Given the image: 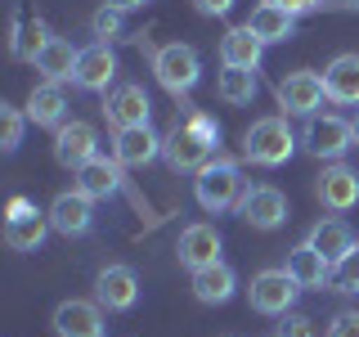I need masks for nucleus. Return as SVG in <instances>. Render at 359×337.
Here are the masks:
<instances>
[{"label": "nucleus", "mask_w": 359, "mask_h": 337, "mask_svg": "<svg viewBox=\"0 0 359 337\" xmlns=\"http://www.w3.org/2000/svg\"><path fill=\"white\" fill-rule=\"evenodd\" d=\"M220 230L216 225H207V220H194V225H184L180 230V239H175V256H180V265L184 270H202V265H216L220 261Z\"/></svg>", "instance_id": "obj_13"}, {"label": "nucleus", "mask_w": 359, "mask_h": 337, "mask_svg": "<svg viewBox=\"0 0 359 337\" xmlns=\"http://www.w3.org/2000/svg\"><path fill=\"white\" fill-rule=\"evenodd\" d=\"M76 59H81V50H76L72 41L54 37V41L36 54V63H32V67H36L45 81H59V86H63V81H72V77H76Z\"/></svg>", "instance_id": "obj_27"}, {"label": "nucleus", "mask_w": 359, "mask_h": 337, "mask_svg": "<svg viewBox=\"0 0 359 337\" xmlns=\"http://www.w3.org/2000/svg\"><path fill=\"white\" fill-rule=\"evenodd\" d=\"M50 225L63 239H86L95 230V198H86L81 189H67L50 202Z\"/></svg>", "instance_id": "obj_12"}, {"label": "nucleus", "mask_w": 359, "mask_h": 337, "mask_svg": "<svg viewBox=\"0 0 359 337\" xmlns=\"http://www.w3.org/2000/svg\"><path fill=\"white\" fill-rule=\"evenodd\" d=\"M314 198L328 211H351L359 207V171H351L346 162H328L323 176L314 180Z\"/></svg>", "instance_id": "obj_16"}, {"label": "nucleus", "mask_w": 359, "mask_h": 337, "mask_svg": "<svg viewBox=\"0 0 359 337\" xmlns=\"http://www.w3.org/2000/svg\"><path fill=\"white\" fill-rule=\"evenodd\" d=\"M104 117L112 131H130V126H153V99L140 81H121L117 90H108L104 99Z\"/></svg>", "instance_id": "obj_8"}, {"label": "nucleus", "mask_w": 359, "mask_h": 337, "mask_svg": "<svg viewBox=\"0 0 359 337\" xmlns=\"http://www.w3.org/2000/svg\"><path fill=\"white\" fill-rule=\"evenodd\" d=\"M22 126H27V112H18L14 104H0V149L14 153L22 144Z\"/></svg>", "instance_id": "obj_30"}, {"label": "nucleus", "mask_w": 359, "mask_h": 337, "mask_svg": "<svg viewBox=\"0 0 359 337\" xmlns=\"http://www.w3.org/2000/svg\"><path fill=\"white\" fill-rule=\"evenodd\" d=\"M278 337H319V333H314V319H310V315L287 310L283 324H278Z\"/></svg>", "instance_id": "obj_33"}, {"label": "nucleus", "mask_w": 359, "mask_h": 337, "mask_svg": "<svg viewBox=\"0 0 359 337\" xmlns=\"http://www.w3.org/2000/svg\"><path fill=\"white\" fill-rule=\"evenodd\" d=\"M76 189H81L86 198H95V202H108V198H117L121 189H126V166H121L117 157L99 153L95 162H86L81 171H76Z\"/></svg>", "instance_id": "obj_17"}, {"label": "nucleus", "mask_w": 359, "mask_h": 337, "mask_svg": "<svg viewBox=\"0 0 359 337\" xmlns=\"http://www.w3.org/2000/svg\"><path fill=\"white\" fill-rule=\"evenodd\" d=\"M54 333L59 337H104V306L99 301H86V297H67L54 306Z\"/></svg>", "instance_id": "obj_11"}, {"label": "nucleus", "mask_w": 359, "mask_h": 337, "mask_svg": "<svg viewBox=\"0 0 359 337\" xmlns=\"http://www.w3.org/2000/svg\"><path fill=\"white\" fill-rule=\"evenodd\" d=\"M261 59H265V41L256 37L247 22H238V27H229L220 37V63L224 67H261Z\"/></svg>", "instance_id": "obj_23"}, {"label": "nucleus", "mask_w": 359, "mask_h": 337, "mask_svg": "<svg viewBox=\"0 0 359 337\" xmlns=\"http://www.w3.org/2000/svg\"><path fill=\"white\" fill-rule=\"evenodd\" d=\"M278 95V108H283V117H314V112L323 108V99H328V86H323L319 72H306V67H297V72H287L283 81L274 86Z\"/></svg>", "instance_id": "obj_7"}, {"label": "nucleus", "mask_w": 359, "mask_h": 337, "mask_svg": "<svg viewBox=\"0 0 359 337\" xmlns=\"http://www.w3.org/2000/svg\"><path fill=\"white\" fill-rule=\"evenodd\" d=\"M323 86H328V104H359V54H337L323 67Z\"/></svg>", "instance_id": "obj_25"}, {"label": "nucleus", "mask_w": 359, "mask_h": 337, "mask_svg": "<svg viewBox=\"0 0 359 337\" xmlns=\"http://www.w3.org/2000/svg\"><path fill=\"white\" fill-rule=\"evenodd\" d=\"M247 27H252L265 45H278V41L297 37V14H287V9L274 5V0H261V5L252 9V18H247Z\"/></svg>", "instance_id": "obj_26"}, {"label": "nucleus", "mask_w": 359, "mask_h": 337, "mask_svg": "<svg viewBox=\"0 0 359 337\" xmlns=\"http://www.w3.org/2000/svg\"><path fill=\"white\" fill-rule=\"evenodd\" d=\"M144 50H149L157 86H162L171 99H184L189 90L202 81V54L194 50V45L171 41V45H144Z\"/></svg>", "instance_id": "obj_2"}, {"label": "nucleus", "mask_w": 359, "mask_h": 337, "mask_svg": "<svg viewBox=\"0 0 359 337\" xmlns=\"http://www.w3.org/2000/svg\"><path fill=\"white\" fill-rule=\"evenodd\" d=\"M306 243L314 247V252H323V256H328V261L337 265V261H341V256L351 252L359 239H355V230H351V225H346L341 216H323V220H314V225H310Z\"/></svg>", "instance_id": "obj_24"}, {"label": "nucleus", "mask_w": 359, "mask_h": 337, "mask_svg": "<svg viewBox=\"0 0 359 337\" xmlns=\"http://www.w3.org/2000/svg\"><path fill=\"white\" fill-rule=\"evenodd\" d=\"M287 275L297 279L306 292H323V288L332 284V261L323 252H314L310 243H297L287 252Z\"/></svg>", "instance_id": "obj_22"}, {"label": "nucleus", "mask_w": 359, "mask_h": 337, "mask_svg": "<svg viewBox=\"0 0 359 337\" xmlns=\"http://www.w3.org/2000/svg\"><path fill=\"white\" fill-rule=\"evenodd\" d=\"M216 153L220 149L211 140H202V135L189 126V117H175V126L162 135V162L171 166L175 176H198Z\"/></svg>", "instance_id": "obj_4"}, {"label": "nucleus", "mask_w": 359, "mask_h": 337, "mask_svg": "<svg viewBox=\"0 0 359 337\" xmlns=\"http://www.w3.org/2000/svg\"><path fill=\"white\" fill-rule=\"evenodd\" d=\"M301 135L287 126L283 112H274V117H256L252 126L243 131V157L256 166H283L292 153H297Z\"/></svg>", "instance_id": "obj_3"}, {"label": "nucleus", "mask_w": 359, "mask_h": 337, "mask_svg": "<svg viewBox=\"0 0 359 337\" xmlns=\"http://www.w3.org/2000/svg\"><path fill=\"white\" fill-rule=\"evenodd\" d=\"M112 77H117V54H112V45H108V41L86 45L81 59H76L72 86H76V90H90V95H108Z\"/></svg>", "instance_id": "obj_15"}, {"label": "nucleus", "mask_w": 359, "mask_h": 337, "mask_svg": "<svg viewBox=\"0 0 359 337\" xmlns=\"http://www.w3.org/2000/svg\"><path fill=\"white\" fill-rule=\"evenodd\" d=\"M301 292H306V288L287 275V265L283 270H256L252 284H247V301H252L256 315H274V319H283L287 310H297Z\"/></svg>", "instance_id": "obj_6"}, {"label": "nucleus", "mask_w": 359, "mask_h": 337, "mask_svg": "<svg viewBox=\"0 0 359 337\" xmlns=\"http://www.w3.org/2000/svg\"><path fill=\"white\" fill-rule=\"evenodd\" d=\"M238 216L252 225V230H278V225H287V198L278 194L274 185H247V194L238 202Z\"/></svg>", "instance_id": "obj_10"}, {"label": "nucleus", "mask_w": 359, "mask_h": 337, "mask_svg": "<svg viewBox=\"0 0 359 337\" xmlns=\"http://www.w3.org/2000/svg\"><path fill=\"white\" fill-rule=\"evenodd\" d=\"M32 211H36V207H32L27 198H14V202H9V220H18V216H32Z\"/></svg>", "instance_id": "obj_38"}, {"label": "nucleus", "mask_w": 359, "mask_h": 337, "mask_svg": "<svg viewBox=\"0 0 359 337\" xmlns=\"http://www.w3.org/2000/svg\"><path fill=\"white\" fill-rule=\"evenodd\" d=\"M247 194V180H243V166L233 157L216 153L207 166L194 176V198L207 216H224V211H238V202Z\"/></svg>", "instance_id": "obj_1"}, {"label": "nucleus", "mask_w": 359, "mask_h": 337, "mask_svg": "<svg viewBox=\"0 0 359 337\" xmlns=\"http://www.w3.org/2000/svg\"><path fill=\"white\" fill-rule=\"evenodd\" d=\"M90 32H95L99 41L121 37V32H126V14H121V9H112V5H99L95 14H90Z\"/></svg>", "instance_id": "obj_31"}, {"label": "nucleus", "mask_w": 359, "mask_h": 337, "mask_svg": "<svg viewBox=\"0 0 359 337\" xmlns=\"http://www.w3.org/2000/svg\"><path fill=\"white\" fill-rule=\"evenodd\" d=\"M323 337H359V310L332 315V324H328V333H323Z\"/></svg>", "instance_id": "obj_35"}, {"label": "nucleus", "mask_w": 359, "mask_h": 337, "mask_svg": "<svg viewBox=\"0 0 359 337\" xmlns=\"http://www.w3.org/2000/svg\"><path fill=\"white\" fill-rule=\"evenodd\" d=\"M95 301L112 315L135 310V301H140V279H135V270L130 265H104L95 275Z\"/></svg>", "instance_id": "obj_14"}, {"label": "nucleus", "mask_w": 359, "mask_h": 337, "mask_svg": "<svg viewBox=\"0 0 359 337\" xmlns=\"http://www.w3.org/2000/svg\"><path fill=\"white\" fill-rule=\"evenodd\" d=\"M99 157V131L90 126V121L72 117L63 121L59 131H54V162L63 166V171H81L86 162H95Z\"/></svg>", "instance_id": "obj_9"}, {"label": "nucleus", "mask_w": 359, "mask_h": 337, "mask_svg": "<svg viewBox=\"0 0 359 337\" xmlns=\"http://www.w3.org/2000/svg\"><path fill=\"white\" fill-rule=\"evenodd\" d=\"M194 9H198L202 18H224L233 9V0H194Z\"/></svg>", "instance_id": "obj_36"}, {"label": "nucleus", "mask_w": 359, "mask_h": 337, "mask_svg": "<svg viewBox=\"0 0 359 337\" xmlns=\"http://www.w3.org/2000/svg\"><path fill=\"white\" fill-rule=\"evenodd\" d=\"M112 157L121 166H149L162 157V135L153 126H130V131H112Z\"/></svg>", "instance_id": "obj_19"}, {"label": "nucleus", "mask_w": 359, "mask_h": 337, "mask_svg": "<svg viewBox=\"0 0 359 337\" xmlns=\"http://www.w3.org/2000/svg\"><path fill=\"white\" fill-rule=\"evenodd\" d=\"M184 117H189V126H194V131L202 135V140H211V144H220V121H216V117H211V112H202V108H189V112H184Z\"/></svg>", "instance_id": "obj_34"}, {"label": "nucleus", "mask_w": 359, "mask_h": 337, "mask_svg": "<svg viewBox=\"0 0 359 337\" xmlns=\"http://www.w3.org/2000/svg\"><path fill=\"white\" fill-rule=\"evenodd\" d=\"M50 211H32V216H18V220H5V243L14 252H36V247L50 239Z\"/></svg>", "instance_id": "obj_28"}, {"label": "nucleus", "mask_w": 359, "mask_h": 337, "mask_svg": "<svg viewBox=\"0 0 359 337\" xmlns=\"http://www.w3.org/2000/svg\"><path fill=\"white\" fill-rule=\"evenodd\" d=\"M216 95L224 99V104H233V108L252 104V99H256V72H252V67H224V63H220V72H216Z\"/></svg>", "instance_id": "obj_29"}, {"label": "nucleus", "mask_w": 359, "mask_h": 337, "mask_svg": "<svg viewBox=\"0 0 359 337\" xmlns=\"http://www.w3.org/2000/svg\"><path fill=\"white\" fill-rule=\"evenodd\" d=\"M189 288H194V297L202 306H224V301L238 292V275H233V265H202V270H189Z\"/></svg>", "instance_id": "obj_20"}, {"label": "nucleus", "mask_w": 359, "mask_h": 337, "mask_svg": "<svg viewBox=\"0 0 359 337\" xmlns=\"http://www.w3.org/2000/svg\"><path fill=\"white\" fill-rule=\"evenodd\" d=\"M50 41H54V32H50V22H45L41 14L27 18L22 9H14V14H9V54H14V59L36 63V54H41Z\"/></svg>", "instance_id": "obj_18"}, {"label": "nucleus", "mask_w": 359, "mask_h": 337, "mask_svg": "<svg viewBox=\"0 0 359 337\" xmlns=\"http://www.w3.org/2000/svg\"><path fill=\"white\" fill-rule=\"evenodd\" d=\"M104 5L121 9V14H130V9H144V5H149V0H104Z\"/></svg>", "instance_id": "obj_39"}, {"label": "nucleus", "mask_w": 359, "mask_h": 337, "mask_svg": "<svg viewBox=\"0 0 359 337\" xmlns=\"http://www.w3.org/2000/svg\"><path fill=\"white\" fill-rule=\"evenodd\" d=\"M274 5H283L287 9V14H314V9H323V5H328V0H274Z\"/></svg>", "instance_id": "obj_37"}, {"label": "nucleus", "mask_w": 359, "mask_h": 337, "mask_svg": "<svg viewBox=\"0 0 359 337\" xmlns=\"http://www.w3.org/2000/svg\"><path fill=\"white\" fill-rule=\"evenodd\" d=\"M301 149L319 162H341L346 153L355 149V126L346 117H332V112H314L306 117V131H301Z\"/></svg>", "instance_id": "obj_5"}, {"label": "nucleus", "mask_w": 359, "mask_h": 337, "mask_svg": "<svg viewBox=\"0 0 359 337\" xmlns=\"http://www.w3.org/2000/svg\"><path fill=\"white\" fill-rule=\"evenodd\" d=\"M332 288L337 292H359V243L332 265Z\"/></svg>", "instance_id": "obj_32"}, {"label": "nucleus", "mask_w": 359, "mask_h": 337, "mask_svg": "<svg viewBox=\"0 0 359 337\" xmlns=\"http://www.w3.org/2000/svg\"><path fill=\"white\" fill-rule=\"evenodd\" d=\"M351 126H355V149H359V112L351 117Z\"/></svg>", "instance_id": "obj_40"}, {"label": "nucleus", "mask_w": 359, "mask_h": 337, "mask_svg": "<svg viewBox=\"0 0 359 337\" xmlns=\"http://www.w3.org/2000/svg\"><path fill=\"white\" fill-rule=\"evenodd\" d=\"M27 121H32V126H45V131H59L63 121H67V90L59 81L32 86V95H27Z\"/></svg>", "instance_id": "obj_21"}]
</instances>
